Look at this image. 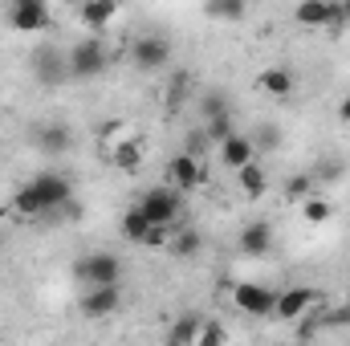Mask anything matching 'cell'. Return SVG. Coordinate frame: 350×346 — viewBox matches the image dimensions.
Returning a JSON list of instances; mask_svg holds the SVG:
<instances>
[{
  "label": "cell",
  "mask_w": 350,
  "mask_h": 346,
  "mask_svg": "<svg viewBox=\"0 0 350 346\" xmlns=\"http://www.w3.org/2000/svg\"><path fill=\"white\" fill-rule=\"evenodd\" d=\"M106 66H110V53H106L102 37H82V41L66 53V70H70V78H78V82L102 78Z\"/></svg>",
  "instance_id": "cell-2"
},
{
  "label": "cell",
  "mask_w": 350,
  "mask_h": 346,
  "mask_svg": "<svg viewBox=\"0 0 350 346\" xmlns=\"http://www.w3.org/2000/svg\"><path fill=\"white\" fill-rule=\"evenodd\" d=\"M74 277L86 285V289H98V285H122V261L114 253H90L74 265Z\"/></svg>",
  "instance_id": "cell-3"
},
{
  "label": "cell",
  "mask_w": 350,
  "mask_h": 346,
  "mask_svg": "<svg viewBox=\"0 0 350 346\" xmlns=\"http://www.w3.org/2000/svg\"><path fill=\"white\" fill-rule=\"evenodd\" d=\"M143 155H147V143H143V139H122V143L110 151V163H114L118 172L135 175L143 168Z\"/></svg>",
  "instance_id": "cell-16"
},
{
  "label": "cell",
  "mask_w": 350,
  "mask_h": 346,
  "mask_svg": "<svg viewBox=\"0 0 350 346\" xmlns=\"http://www.w3.org/2000/svg\"><path fill=\"white\" fill-rule=\"evenodd\" d=\"M310 196H314V179H310V175H289V179H285V200L306 204Z\"/></svg>",
  "instance_id": "cell-26"
},
{
  "label": "cell",
  "mask_w": 350,
  "mask_h": 346,
  "mask_svg": "<svg viewBox=\"0 0 350 346\" xmlns=\"http://www.w3.org/2000/svg\"><path fill=\"white\" fill-rule=\"evenodd\" d=\"M220 163L228 168V172H241V168H249V163H257V143L249 139V135H232L228 143H220Z\"/></svg>",
  "instance_id": "cell-12"
},
{
  "label": "cell",
  "mask_w": 350,
  "mask_h": 346,
  "mask_svg": "<svg viewBox=\"0 0 350 346\" xmlns=\"http://www.w3.org/2000/svg\"><path fill=\"white\" fill-rule=\"evenodd\" d=\"M135 208L147 216L151 228H175V220H179V212H183V196L175 191L172 183H159V187H147Z\"/></svg>",
  "instance_id": "cell-1"
},
{
  "label": "cell",
  "mask_w": 350,
  "mask_h": 346,
  "mask_svg": "<svg viewBox=\"0 0 350 346\" xmlns=\"http://www.w3.org/2000/svg\"><path fill=\"white\" fill-rule=\"evenodd\" d=\"M12 212H16V216H25V220H33V216H45V208H41V196H37V187H33V183H21V187L12 191Z\"/></svg>",
  "instance_id": "cell-19"
},
{
  "label": "cell",
  "mask_w": 350,
  "mask_h": 346,
  "mask_svg": "<svg viewBox=\"0 0 350 346\" xmlns=\"http://www.w3.org/2000/svg\"><path fill=\"white\" fill-rule=\"evenodd\" d=\"M257 86H261L269 98H281V102H285V98L293 94V86H297V82H293V74H289L285 66H269L261 78H257Z\"/></svg>",
  "instance_id": "cell-17"
},
{
  "label": "cell",
  "mask_w": 350,
  "mask_h": 346,
  "mask_svg": "<svg viewBox=\"0 0 350 346\" xmlns=\"http://www.w3.org/2000/svg\"><path fill=\"white\" fill-rule=\"evenodd\" d=\"M8 25H12L16 33H45V29L53 25V12H49L45 0H16V4L8 8Z\"/></svg>",
  "instance_id": "cell-7"
},
{
  "label": "cell",
  "mask_w": 350,
  "mask_h": 346,
  "mask_svg": "<svg viewBox=\"0 0 350 346\" xmlns=\"http://www.w3.org/2000/svg\"><path fill=\"white\" fill-rule=\"evenodd\" d=\"M338 122H347V127H350V94L338 102Z\"/></svg>",
  "instance_id": "cell-30"
},
{
  "label": "cell",
  "mask_w": 350,
  "mask_h": 346,
  "mask_svg": "<svg viewBox=\"0 0 350 346\" xmlns=\"http://www.w3.org/2000/svg\"><path fill=\"white\" fill-rule=\"evenodd\" d=\"M232 306L249 318H273L277 310V289H269L261 281H237L232 285Z\"/></svg>",
  "instance_id": "cell-4"
},
{
  "label": "cell",
  "mask_w": 350,
  "mask_h": 346,
  "mask_svg": "<svg viewBox=\"0 0 350 346\" xmlns=\"http://www.w3.org/2000/svg\"><path fill=\"white\" fill-rule=\"evenodd\" d=\"M330 16H334V4H330V0H301V4L293 8V21H297L301 29H326Z\"/></svg>",
  "instance_id": "cell-13"
},
{
  "label": "cell",
  "mask_w": 350,
  "mask_h": 346,
  "mask_svg": "<svg viewBox=\"0 0 350 346\" xmlns=\"http://www.w3.org/2000/svg\"><path fill=\"white\" fill-rule=\"evenodd\" d=\"M122 306V285H98V289H86L82 293V302H78V310L86 314V318H110L114 310Z\"/></svg>",
  "instance_id": "cell-10"
},
{
  "label": "cell",
  "mask_w": 350,
  "mask_h": 346,
  "mask_svg": "<svg viewBox=\"0 0 350 346\" xmlns=\"http://www.w3.org/2000/svg\"><path fill=\"white\" fill-rule=\"evenodd\" d=\"M200 326H204V318H200V314H183V318H175L172 338H167V343H172V346H196Z\"/></svg>",
  "instance_id": "cell-20"
},
{
  "label": "cell",
  "mask_w": 350,
  "mask_h": 346,
  "mask_svg": "<svg viewBox=\"0 0 350 346\" xmlns=\"http://www.w3.org/2000/svg\"><path fill=\"white\" fill-rule=\"evenodd\" d=\"M237 187H241V196L261 200L265 191H269V175H265L261 163H249V168H241V172H237Z\"/></svg>",
  "instance_id": "cell-18"
},
{
  "label": "cell",
  "mask_w": 350,
  "mask_h": 346,
  "mask_svg": "<svg viewBox=\"0 0 350 346\" xmlns=\"http://www.w3.org/2000/svg\"><path fill=\"white\" fill-rule=\"evenodd\" d=\"M301 216H306V224H326V220H330V204H326L322 196H310V200L301 204Z\"/></svg>",
  "instance_id": "cell-27"
},
{
  "label": "cell",
  "mask_w": 350,
  "mask_h": 346,
  "mask_svg": "<svg viewBox=\"0 0 350 346\" xmlns=\"http://www.w3.org/2000/svg\"><path fill=\"white\" fill-rule=\"evenodd\" d=\"M131 62H135L139 74H159V70L172 66V41L147 33V37H139V41L131 45Z\"/></svg>",
  "instance_id": "cell-6"
},
{
  "label": "cell",
  "mask_w": 350,
  "mask_h": 346,
  "mask_svg": "<svg viewBox=\"0 0 350 346\" xmlns=\"http://www.w3.org/2000/svg\"><path fill=\"white\" fill-rule=\"evenodd\" d=\"M204 12H208L212 21H245V16H249V4H245V0H212Z\"/></svg>",
  "instance_id": "cell-23"
},
{
  "label": "cell",
  "mask_w": 350,
  "mask_h": 346,
  "mask_svg": "<svg viewBox=\"0 0 350 346\" xmlns=\"http://www.w3.org/2000/svg\"><path fill=\"white\" fill-rule=\"evenodd\" d=\"M33 143H37L45 155H66V151H70V143H74V135H70V127H62V122H49V127H37Z\"/></svg>",
  "instance_id": "cell-14"
},
{
  "label": "cell",
  "mask_w": 350,
  "mask_h": 346,
  "mask_svg": "<svg viewBox=\"0 0 350 346\" xmlns=\"http://www.w3.org/2000/svg\"><path fill=\"white\" fill-rule=\"evenodd\" d=\"M237 249H241V257H265V253H273V224H265V220L245 224L241 237H237Z\"/></svg>",
  "instance_id": "cell-11"
},
{
  "label": "cell",
  "mask_w": 350,
  "mask_h": 346,
  "mask_svg": "<svg viewBox=\"0 0 350 346\" xmlns=\"http://www.w3.org/2000/svg\"><path fill=\"white\" fill-rule=\"evenodd\" d=\"M204 135L220 147V143H228L232 135H237V127H232V114H224V118H212V122H204Z\"/></svg>",
  "instance_id": "cell-25"
},
{
  "label": "cell",
  "mask_w": 350,
  "mask_h": 346,
  "mask_svg": "<svg viewBox=\"0 0 350 346\" xmlns=\"http://www.w3.org/2000/svg\"><path fill=\"white\" fill-rule=\"evenodd\" d=\"M172 257L175 261H191L196 253H200V232L196 228H172Z\"/></svg>",
  "instance_id": "cell-21"
},
{
  "label": "cell",
  "mask_w": 350,
  "mask_h": 346,
  "mask_svg": "<svg viewBox=\"0 0 350 346\" xmlns=\"http://www.w3.org/2000/svg\"><path fill=\"white\" fill-rule=\"evenodd\" d=\"M200 110H204V122H212V118H224L228 114V102H224V94H204Z\"/></svg>",
  "instance_id": "cell-29"
},
{
  "label": "cell",
  "mask_w": 350,
  "mask_h": 346,
  "mask_svg": "<svg viewBox=\"0 0 350 346\" xmlns=\"http://www.w3.org/2000/svg\"><path fill=\"white\" fill-rule=\"evenodd\" d=\"M208 179V168L191 155V151H183V155H175L172 159V168H167V183H172L175 191L183 196V191H196L200 183Z\"/></svg>",
  "instance_id": "cell-9"
},
{
  "label": "cell",
  "mask_w": 350,
  "mask_h": 346,
  "mask_svg": "<svg viewBox=\"0 0 350 346\" xmlns=\"http://www.w3.org/2000/svg\"><path fill=\"white\" fill-rule=\"evenodd\" d=\"M114 16H118V0H90V4L78 8V21L86 25L90 33H102Z\"/></svg>",
  "instance_id": "cell-15"
},
{
  "label": "cell",
  "mask_w": 350,
  "mask_h": 346,
  "mask_svg": "<svg viewBox=\"0 0 350 346\" xmlns=\"http://www.w3.org/2000/svg\"><path fill=\"white\" fill-rule=\"evenodd\" d=\"M122 237L131 241V245H147V237H151V224H147V216L139 212V208H126V216H122Z\"/></svg>",
  "instance_id": "cell-22"
},
{
  "label": "cell",
  "mask_w": 350,
  "mask_h": 346,
  "mask_svg": "<svg viewBox=\"0 0 350 346\" xmlns=\"http://www.w3.org/2000/svg\"><path fill=\"white\" fill-rule=\"evenodd\" d=\"M29 183L37 187L45 216H49V212H62V208H70V204H74V183H70V175H62V172H41V175H33Z\"/></svg>",
  "instance_id": "cell-5"
},
{
  "label": "cell",
  "mask_w": 350,
  "mask_h": 346,
  "mask_svg": "<svg viewBox=\"0 0 350 346\" xmlns=\"http://www.w3.org/2000/svg\"><path fill=\"white\" fill-rule=\"evenodd\" d=\"M314 302H318V289H310V285L277 289V310H273V318H277V322H301Z\"/></svg>",
  "instance_id": "cell-8"
},
{
  "label": "cell",
  "mask_w": 350,
  "mask_h": 346,
  "mask_svg": "<svg viewBox=\"0 0 350 346\" xmlns=\"http://www.w3.org/2000/svg\"><path fill=\"white\" fill-rule=\"evenodd\" d=\"M342 16H347V25H350V0H342Z\"/></svg>",
  "instance_id": "cell-31"
},
{
  "label": "cell",
  "mask_w": 350,
  "mask_h": 346,
  "mask_svg": "<svg viewBox=\"0 0 350 346\" xmlns=\"http://www.w3.org/2000/svg\"><path fill=\"white\" fill-rule=\"evenodd\" d=\"M4 220H8V208H4V204H0V224H4Z\"/></svg>",
  "instance_id": "cell-32"
},
{
  "label": "cell",
  "mask_w": 350,
  "mask_h": 346,
  "mask_svg": "<svg viewBox=\"0 0 350 346\" xmlns=\"http://www.w3.org/2000/svg\"><path fill=\"white\" fill-rule=\"evenodd\" d=\"M37 74H41L45 82H57V78H70V70H66V57H57L53 49H45V53H37Z\"/></svg>",
  "instance_id": "cell-24"
},
{
  "label": "cell",
  "mask_w": 350,
  "mask_h": 346,
  "mask_svg": "<svg viewBox=\"0 0 350 346\" xmlns=\"http://www.w3.org/2000/svg\"><path fill=\"white\" fill-rule=\"evenodd\" d=\"M301 346H306V343H301Z\"/></svg>",
  "instance_id": "cell-33"
},
{
  "label": "cell",
  "mask_w": 350,
  "mask_h": 346,
  "mask_svg": "<svg viewBox=\"0 0 350 346\" xmlns=\"http://www.w3.org/2000/svg\"><path fill=\"white\" fill-rule=\"evenodd\" d=\"M196 346H228V330H224L220 322H204V326H200V338H196Z\"/></svg>",
  "instance_id": "cell-28"
}]
</instances>
